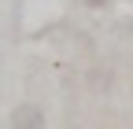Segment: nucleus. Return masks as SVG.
Wrapping results in <instances>:
<instances>
[{"label": "nucleus", "mask_w": 133, "mask_h": 129, "mask_svg": "<svg viewBox=\"0 0 133 129\" xmlns=\"http://www.w3.org/2000/svg\"><path fill=\"white\" fill-rule=\"evenodd\" d=\"M11 129H44V111L33 103H19L11 111Z\"/></svg>", "instance_id": "f257e3e1"}, {"label": "nucleus", "mask_w": 133, "mask_h": 129, "mask_svg": "<svg viewBox=\"0 0 133 129\" xmlns=\"http://www.w3.org/2000/svg\"><path fill=\"white\" fill-rule=\"evenodd\" d=\"M85 4H89V8H100V4H104V0H85Z\"/></svg>", "instance_id": "f03ea898"}]
</instances>
